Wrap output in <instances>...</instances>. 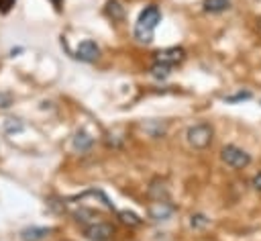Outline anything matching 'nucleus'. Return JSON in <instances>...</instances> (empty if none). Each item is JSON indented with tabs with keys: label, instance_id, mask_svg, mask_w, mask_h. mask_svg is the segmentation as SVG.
<instances>
[{
	"label": "nucleus",
	"instance_id": "1",
	"mask_svg": "<svg viewBox=\"0 0 261 241\" xmlns=\"http://www.w3.org/2000/svg\"><path fill=\"white\" fill-rule=\"evenodd\" d=\"M161 22V10L155 4H149L141 10L137 25H135V39L141 43H149L153 39V31L155 27Z\"/></svg>",
	"mask_w": 261,
	"mask_h": 241
},
{
	"label": "nucleus",
	"instance_id": "2",
	"mask_svg": "<svg viewBox=\"0 0 261 241\" xmlns=\"http://www.w3.org/2000/svg\"><path fill=\"white\" fill-rule=\"evenodd\" d=\"M186 141L194 147V149H204L210 145L212 141V127L208 123H198V125H192L188 131H186Z\"/></svg>",
	"mask_w": 261,
	"mask_h": 241
},
{
	"label": "nucleus",
	"instance_id": "3",
	"mask_svg": "<svg viewBox=\"0 0 261 241\" xmlns=\"http://www.w3.org/2000/svg\"><path fill=\"white\" fill-rule=\"evenodd\" d=\"M220 157H222V161H224L226 165H230V167H245V165L251 163V155H249L245 149L237 147V145H226V147L222 149Z\"/></svg>",
	"mask_w": 261,
	"mask_h": 241
},
{
	"label": "nucleus",
	"instance_id": "4",
	"mask_svg": "<svg viewBox=\"0 0 261 241\" xmlns=\"http://www.w3.org/2000/svg\"><path fill=\"white\" fill-rule=\"evenodd\" d=\"M84 235L90 239V241H108L112 235H114V227L110 223H102V221H96L92 225L86 227Z\"/></svg>",
	"mask_w": 261,
	"mask_h": 241
},
{
	"label": "nucleus",
	"instance_id": "5",
	"mask_svg": "<svg viewBox=\"0 0 261 241\" xmlns=\"http://www.w3.org/2000/svg\"><path fill=\"white\" fill-rule=\"evenodd\" d=\"M184 57H186V51H184L181 47H167V49L157 51L155 61H157V63H165V65L171 67V65H175V63L184 61Z\"/></svg>",
	"mask_w": 261,
	"mask_h": 241
},
{
	"label": "nucleus",
	"instance_id": "6",
	"mask_svg": "<svg viewBox=\"0 0 261 241\" xmlns=\"http://www.w3.org/2000/svg\"><path fill=\"white\" fill-rule=\"evenodd\" d=\"M98 55H100V49H98V45L94 43V41H82L80 45H77V49H75V57L80 59V61H86V63H92V61H96L98 59Z\"/></svg>",
	"mask_w": 261,
	"mask_h": 241
},
{
	"label": "nucleus",
	"instance_id": "7",
	"mask_svg": "<svg viewBox=\"0 0 261 241\" xmlns=\"http://www.w3.org/2000/svg\"><path fill=\"white\" fill-rule=\"evenodd\" d=\"M173 204L171 202H167V200H155L151 206H149V216L153 219V221H167L171 214H173Z\"/></svg>",
	"mask_w": 261,
	"mask_h": 241
},
{
	"label": "nucleus",
	"instance_id": "8",
	"mask_svg": "<svg viewBox=\"0 0 261 241\" xmlns=\"http://www.w3.org/2000/svg\"><path fill=\"white\" fill-rule=\"evenodd\" d=\"M49 233H51V229H47V227H27L20 231V239L22 241H41Z\"/></svg>",
	"mask_w": 261,
	"mask_h": 241
},
{
	"label": "nucleus",
	"instance_id": "9",
	"mask_svg": "<svg viewBox=\"0 0 261 241\" xmlns=\"http://www.w3.org/2000/svg\"><path fill=\"white\" fill-rule=\"evenodd\" d=\"M92 145H94V139H92L86 131H77V133H75V137H73V149H75V151H80V153L90 151Z\"/></svg>",
	"mask_w": 261,
	"mask_h": 241
},
{
	"label": "nucleus",
	"instance_id": "10",
	"mask_svg": "<svg viewBox=\"0 0 261 241\" xmlns=\"http://www.w3.org/2000/svg\"><path fill=\"white\" fill-rule=\"evenodd\" d=\"M230 8L228 0H204V10L206 12H224Z\"/></svg>",
	"mask_w": 261,
	"mask_h": 241
},
{
	"label": "nucleus",
	"instance_id": "11",
	"mask_svg": "<svg viewBox=\"0 0 261 241\" xmlns=\"http://www.w3.org/2000/svg\"><path fill=\"white\" fill-rule=\"evenodd\" d=\"M106 14H108L112 20H122L124 10H122V6H120L118 0H108V4H106Z\"/></svg>",
	"mask_w": 261,
	"mask_h": 241
},
{
	"label": "nucleus",
	"instance_id": "12",
	"mask_svg": "<svg viewBox=\"0 0 261 241\" xmlns=\"http://www.w3.org/2000/svg\"><path fill=\"white\" fill-rule=\"evenodd\" d=\"M118 219H120V223H124L128 227H139L141 225V216L137 212H133V210H120Z\"/></svg>",
	"mask_w": 261,
	"mask_h": 241
},
{
	"label": "nucleus",
	"instance_id": "13",
	"mask_svg": "<svg viewBox=\"0 0 261 241\" xmlns=\"http://www.w3.org/2000/svg\"><path fill=\"white\" fill-rule=\"evenodd\" d=\"M169 74H171V67L165 65V63H157V61H155V63L151 65V76H153L155 80H165Z\"/></svg>",
	"mask_w": 261,
	"mask_h": 241
},
{
	"label": "nucleus",
	"instance_id": "14",
	"mask_svg": "<svg viewBox=\"0 0 261 241\" xmlns=\"http://www.w3.org/2000/svg\"><path fill=\"white\" fill-rule=\"evenodd\" d=\"M4 131L6 133H20L22 129H24V125H22V120L20 118H16V116H8L6 120H4Z\"/></svg>",
	"mask_w": 261,
	"mask_h": 241
},
{
	"label": "nucleus",
	"instance_id": "15",
	"mask_svg": "<svg viewBox=\"0 0 261 241\" xmlns=\"http://www.w3.org/2000/svg\"><path fill=\"white\" fill-rule=\"evenodd\" d=\"M210 225V221L204 216V214H192L190 216V227L192 229H204V227H208Z\"/></svg>",
	"mask_w": 261,
	"mask_h": 241
},
{
	"label": "nucleus",
	"instance_id": "16",
	"mask_svg": "<svg viewBox=\"0 0 261 241\" xmlns=\"http://www.w3.org/2000/svg\"><path fill=\"white\" fill-rule=\"evenodd\" d=\"M249 98H251V92H237L232 96H226L224 100L226 102H241V100H249Z\"/></svg>",
	"mask_w": 261,
	"mask_h": 241
},
{
	"label": "nucleus",
	"instance_id": "17",
	"mask_svg": "<svg viewBox=\"0 0 261 241\" xmlns=\"http://www.w3.org/2000/svg\"><path fill=\"white\" fill-rule=\"evenodd\" d=\"M14 2H16V0H0V12H4V14H6V12L14 6Z\"/></svg>",
	"mask_w": 261,
	"mask_h": 241
},
{
	"label": "nucleus",
	"instance_id": "18",
	"mask_svg": "<svg viewBox=\"0 0 261 241\" xmlns=\"http://www.w3.org/2000/svg\"><path fill=\"white\" fill-rule=\"evenodd\" d=\"M253 188H255V190H261V172L253 176Z\"/></svg>",
	"mask_w": 261,
	"mask_h": 241
},
{
	"label": "nucleus",
	"instance_id": "19",
	"mask_svg": "<svg viewBox=\"0 0 261 241\" xmlns=\"http://www.w3.org/2000/svg\"><path fill=\"white\" fill-rule=\"evenodd\" d=\"M51 2H53V6H55V8H57V10H59V8H61V0H51Z\"/></svg>",
	"mask_w": 261,
	"mask_h": 241
},
{
	"label": "nucleus",
	"instance_id": "20",
	"mask_svg": "<svg viewBox=\"0 0 261 241\" xmlns=\"http://www.w3.org/2000/svg\"><path fill=\"white\" fill-rule=\"evenodd\" d=\"M259 29H261V18H259Z\"/></svg>",
	"mask_w": 261,
	"mask_h": 241
}]
</instances>
